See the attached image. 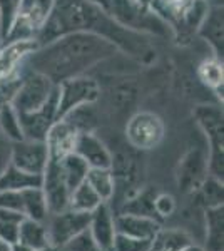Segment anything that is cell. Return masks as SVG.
<instances>
[{
    "label": "cell",
    "instance_id": "obj_44",
    "mask_svg": "<svg viewBox=\"0 0 224 251\" xmlns=\"http://www.w3.org/2000/svg\"><path fill=\"white\" fill-rule=\"evenodd\" d=\"M37 251H57L55 246H47V248H42V250H37Z\"/></svg>",
    "mask_w": 224,
    "mask_h": 251
},
{
    "label": "cell",
    "instance_id": "obj_36",
    "mask_svg": "<svg viewBox=\"0 0 224 251\" xmlns=\"http://www.w3.org/2000/svg\"><path fill=\"white\" fill-rule=\"evenodd\" d=\"M57 251H102V250L94 241L89 229H85V231L79 233L72 240H69L64 246L57 248Z\"/></svg>",
    "mask_w": 224,
    "mask_h": 251
},
{
    "label": "cell",
    "instance_id": "obj_32",
    "mask_svg": "<svg viewBox=\"0 0 224 251\" xmlns=\"http://www.w3.org/2000/svg\"><path fill=\"white\" fill-rule=\"evenodd\" d=\"M67 124H71L77 132H94L97 126V116L94 111V104H87V106H80L71 111L69 114L62 117Z\"/></svg>",
    "mask_w": 224,
    "mask_h": 251
},
{
    "label": "cell",
    "instance_id": "obj_38",
    "mask_svg": "<svg viewBox=\"0 0 224 251\" xmlns=\"http://www.w3.org/2000/svg\"><path fill=\"white\" fill-rule=\"evenodd\" d=\"M0 209H14L22 213L20 191H0Z\"/></svg>",
    "mask_w": 224,
    "mask_h": 251
},
{
    "label": "cell",
    "instance_id": "obj_21",
    "mask_svg": "<svg viewBox=\"0 0 224 251\" xmlns=\"http://www.w3.org/2000/svg\"><path fill=\"white\" fill-rule=\"evenodd\" d=\"M17 241L27 245L28 248H32L34 251L50 246L47 226L44 225V223H40V221L30 220V218H24V220L20 221Z\"/></svg>",
    "mask_w": 224,
    "mask_h": 251
},
{
    "label": "cell",
    "instance_id": "obj_23",
    "mask_svg": "<svg viewBox=\"0 0 224 251\" xmlns=\"http://www.w3.org/2000/svg\"><path fill=\"white\" fill-rule=\"evenodd\" d=\"M20 198H22V213L25 218L44 223L50 216L47 209L46 194H44L42 188L24 189V191H20Z\"/></svg>",
    "mask_w": 224,
    "mask_h": 251
},
{
    "label": "cell",
    "instance_id": "obj_25",
    "mask_svg": "<svg viewBox=\"0 0 224 251\" xmlns=\"http://www.w3.org/2000/svg\"><path fill=\"white\" fill-rule=\"evenodd\" d=\"M59 163H60V169H62V174H64V179H66L71 191L85 181L89 166L82 157H79L75 152H69L67 156L59 159Z\"/></svg>",
    "mask_w": 224,
    "mask_h": 251
},
{
    "label": "cell",
    "instance_id": "obj_15",
    "mask_svg": "<svg viewBox=\"0 0 224 251\" xmlns=\"http://www.w3.org/2000/svg\"><path fill=\"white\" fill-rule=\"evenodd\" d=\"M198 35L213 50V57L221 59L224 54V14L223 5H216L206 10L198 27Z\"/></svg>",
    "mask_w": 224,
    "mask_h": 251
},
{
    "label": "cell",
    "instance_id": "obj_9",
    "mask_svg": "<svg viewBox=\"0 0 224 251\" xmlns=\"http://www.w3.org/2000/svg\"><path fill=\"white\" fill-rule=\"evenodd\" d=\"M49 218H50L47 225L49 241H50V246L60 248L69 240H72L74 236L89 228L91 213H82L67 208L57 214H50Z\"/></svg>",
    "mask_w": 224,
    "mask_h": 251
},
{
    "label": "cell",
    "instance_id": "obj_30",
    "mask_svg": "<svg viewBox=\"0 0 224 251\" xmlns=\"http://www.w3.org/2000/svg\"><path fill=\"white\" fill-rule=\"evenodd\" d=\"M0 134H3L12 143L24 139L19 114L9 100L0 102Z\"/></svg>",
    "mask_w": 224,
    "mask_h": 251
},
{
    "label": "cell",
    "instance_id": "obj_45",
    "mask_svg": "<svg viewBox=\"0 0 224 251\" xmlns=\"http://www.w3.org/2000/svg\"><path fill=\"white\" fill-rule=\"evenodd\" d=\"M139 2H148L149 3V0H139Z\"/></svg>",
    "mask_w": 224,
    "mask_h": 251
},
{
    "label": "cell",
    "instance_id": "obj_39",
    "mask_svg": "<svg viewBox=\"0 0 224 251\" xmlns=\"http://www.w3.org/2000/svg\"><path fill=\"white\" fill-rule=\"evenodd\" d=\"M12 157V141L7 139L3 134H0V174L10 166Z\"/></svg>",
    "mask_w": 224,
    "mask_h": 251
},
{
    "label": "cell",
    "instance_id": "obj_14",
    "mask_svg": "<svg viewBox=\"0 0 224 251\" xmlns=\"http://www.w3.org/2000/svg\"><path fill=\"white\" fill-rule=\"evenodd\" d=\"M74 152L87 163L89 168L111 169L112 152L94 132H80L75 137Z\"/></svg>",
    "mask_w": 224,
    "mask_h": 251
},
{
    "label": "cell",
    "instance_id": "obj_7",
    "mask_svg": "<svg viewBox=\"0 0 224 251\" xmlns=\"http://www.w3.org/2000/svg\"><path fill=\"white\" fill-rule=\"evenodd\" d=\"M54 91L55 84L50 79L35 71H28V74L19 80L9 102L17 111V114H25L42 107Z\"/></svg>",
    "mask_w": 224,
    "mask_h": 251
},
{
    "label": "cell",
    "instance_id": "obj_18",
    "mask_svg": "<svg viewBox=\"0 0 224 251\" xmlns=\"http://www.w3.org/2000/svg\"><path fill=\"white\" fill-rule=\"evenodd\" d=\"M77 134H79V132H77L71 124H67L64 119L55 121L46 137L49 157H50V159H62L69 152H74Z\"/></svg>",
    "mask_w": 224,
    "mask_h": 251
},
{
    "label": "cell",
    "instance_id": "obj_19",
    "mask_svg": "<svg viewBox=\"0 0 224 251\" xmlns=\"http://www.w3.org/2000/svg\"><path fill=\"white\" fill-rule=\"evenodd\" d=\"M156 194H157V191L154 188H144V189L139 188L132 196H129L127 200L122 201L119 213L134 214V216H146V218L157 220L156 213H154V196H156Z\"/></svg>",
    "mask_w": 224,
    "mask_h": 251
},
{
    "label": "cell",
    "instance_id": "obj_10",
    "mask_svg": "<svg viewBox=\"0 0 224 251\" xmlns=\"http://www.w3.org/2000/svg\"><path fill=\"white\" fill-rule=\"evenodd\" d=\"M209 176L207 173V152L201 148H193L181 157L176 169L177 188L184 194H194L202 181Z\"/></svg>",
    "mask_w": 224,
    "mask_h": 251
},
{
    "label": "cell",
    "instance_id": "obj_43",
    "mask_svg": "<svg viewBox=\"0 0 224 251\" xmlns=\"http://www.w3.org/2000/svg\"><path fill=\"white\" fill-rule=\"evenodd\" d=\"M0 251H10V245H7V243L0 241Z\"/></svg>",
    "mask_w": 224,
    "mask_h": 251
},
{
    "label": "cell",
    "instance_id": "obj_13",
    "mask_svg": "<svg viewBox=\"0 0 224 251\" xmlns=\"http://www.w3.org/2000/svg\"><path fill=\"white\" fill-rule=\"evenodd\" d=\"M24 139L46 141L52 124L57 121V86L49 100L37 111L19 114Z\"/></svg>",
    "mask_w": 224,
    "mask_h": 251
},
{
    "label": "cell",
    "instance_id": "obj_42",
    "mask_svg": "<svg viewBox=\"0 0 224 251\" xmlns=\"http://www.w3.org/2000/svg\"><path fill=\"white\" fill-rule=\"evenodd\" d=\"M182 251H206V250L202 248V246H198V245H194V243H193V245H189L187 248H184Z\"/></svg>",
    "mask_w": 224,
    "mask_h": 251
},
{
    "label": "cell",
    "instance_id": "obj_2",
    "mask_svg": "<svg viewBox=\"0 0 224 251\" xmlns=\"http://www.w3.org/2000/svg\"><path fill=\"white\" fill-rule=\"evenodd\" d=\"M109 40L89 32H69L50 42L35 47L28 54L30 71L60 84L67 79L85 75L100 62L117 55Z\"/></svg>",
    "mask_w": 224,
    "mask_h": 251
},
{
    "label": "cell",
    "instance_id": "obj_40",
    "mask_svg": "<svg viewBox=\"0 0 224 251\" xmlns=\"http://www.w3.org/2000/svg\"><path fill=\"white\" fill-rule=\"evenodd\" d=\"M87 2H91V3H94V5H97V7H100V9L105 10V12H109V5H111V0H87Z\"/></svg>",
    "mask_w": 224,
    "mask_h": 251
},
{
    "label": "cell",
    "instance_id": "obj_33",
    "mask_svg": "<svg viewBox=\"0 0 224 251\" xmlns=\"http://www.w3.org/2000/svg\"><path fill=\"white\" fill-rule=\"evenodd\" d=\"M24 214L14 209H0V241L12 245L19 238V225Z\"/></svg>",
    "mask_w": 224,
    "mask_h": 251
},
{
    "label": "cell",
    "instance_id": "obj_4",
    "mask_svg": "<svg viewBox=\"0 0 224 251\" xmlns=\"http://www.w3.org/2000/svg\"><path fill=\"white\" fill-rule=\"evenodd\" d=\"M196 124L206 136L207 151V173L216 179H224V116L223 109L213 104H201L193 111Z\"/></svg>",
    "mask_w": 224,
    "mask_h": 251
},
{
    "label": "cell",
    "instance_id": "obj_3",
    "mask_svg": "<svg viewBox=\"0 0 224 251\" xmlns=\"http://www.w3.org/2000/svg\"><path fill=\"white\" fill-rule=\"evenodd\" d=\"M109 14L125 29L149 37H168L173 27L148 2L139 0H111Z\"/></svg>",
    "mask_w": 224,
    "mask_h": 251
},
{
    "label": "cell",
    "instance_id": "obj_1",
    "mask_svg": "<svg viewBox=\"0 0 224 251\" xmlns=\"http://www.w3.org/2000/svg\"><path fill=\"white\" fill-rule=\"evenodd\" d=\"M69 32H89L112 44L122 54L141 64L156 60V47L149 35L122 27L109 12L87 0H55L52 14L35 37V47L50 42Z\"/></svg>",
    "mask_w": 224,
    "mask_h": 251
},
{
    "label": "cell",
    "instance_id": "obj_5",
    "mask_svg": "<svg viewBox=\"0 0 224 251\" xmlns=\"http://www.w3.org/2000/svg\"><path fill=\"white\" fill-rule=\"evenodd\" d=\"M55 0H20L14 25L10 29V42H34L39 30L52 14ZM35 44V42H34Z\"/></svg>",
    "mask_w": 224,
    "mask_h": 251
},
{
    "label": "cell",
    "instance_id": "obj_11",
    "mask_svg": "<svg viewBox=\"0 0 224 251\" xmlns=\"http://www.w3.org/2000/svg\"><path fill=\"white\" fill-rule=\"evenodd\" d=\"M49 163V149L46 141H28L22 139L12 143L10 164L20 171L42 176Z\"/></svg>",
    "mask_w": 224,
    "mask_h": 251
},
{
    "label": "cell",
    "instance_id": "obj_22",
    "mask_svg": "<svg viewBox=\"0 0 224 251\" xmlns=\"http://www.w3.org/2000/svg\"><path fill=\"white\" fill-rule=\"evenodd\" d=\"M40 186H42V176L20 171L12 164L0 174V191H24L27 188H40Z\"/></svg>",
    "mask_w": 224,
    "mask_h": 251
},
{
    "label": "cell",
    "instance_id": "obj_20",
    "mask_svg": "<svg viewBox=\"0 0 224 251\" xmlns=\"http://www.w3.org/2000/svg\"><path fill=\"white\" fill-rule=\"evenodd\" d=\"M206 213V251L224 250V206L207 208Z\"/></svg>",
    "mask_w": 224,
    "mask_h": 251
},
{
    "label": "cell",
    "instance_id": "obj_29",
    "mask_svg": "<svg viewBox=\"0 0 224 251\" xmlns=\"http://www.w3.org/2000/svg\"><path fill=\"white\" fill-rule=\"evenodd\" d=\"M100 203H104V201L97 196V193L85 181L72 189L71 198H69V208L82 213H92Z\"/></svg>",
    "mask_w": 224,
    "mask_h": 251
},
{
    "label": "cell",
    "instance_id": "obj_27",
    "mask_svg": "<svg viewBox=\"0 0 224 251\" xmlns=\"http://www.w3.org/2000/svg\"><path fill=\"white\" fill-rule=\"evenodd\" d=\"M85 183L97 193V196L104 203H109L114 198V177L111 169L89 168L87 176H85Z\"/></svg>",
    "mask_w": 224,
    "mask_h": 251
},
{
    "label": "cell",
    "instance_id": "obj_26",
    "mask_svg": "<svg viewBox=\"0 0 224 251\" xmlns=\"http://www.w3.org/2000/svg\"><path fill=\"white\" fill-rule=\"evenodd\" d=\"M198 79L201 80L206 87L214 91L223 100V96L219 94V91L223 92V60L221 59L209 57V59L202 60L198 67Z\"/></svg>",
    "mask_w": 224,
    "mask_h": 251
},
{
    "label": "cell",
    "instance_id": "obj_17",
    "mask_svg": "<svg viewBox=\"0 0 224 251\" xmlns=\"http://www.w3.org/2000/svg\"><path fill=\"white\" fill-rule=\"evenodd\" d=\"M116 223V231L127 234L132 238H141V240L152 241L156 238L159 229L162 228L161 221L152 220V218L146 216H134V214H122L117 213L114 216Z\"/></svg>",
    "mask_w": 224,
    "mask_h": 251
},
{
    "label": "cell",
    "instance_id": "obj_34",
    "mask_svg": "<svg viewBox=\"0 0 224 251\" xmlns=\"http://www.w3.org/2000/svg\"><path fill=\"white\" fill-rule=\"evenodd\" d=\"M20 0H0V40L9 37Z\"/></svg>",
    "mask_w": 224,
    "mask_h": 251
},
{
    "label": "cell",
    "instance_id": "obj_35",
    "mask_svg": "<svg viewBox=\"0 0 224 251\" xmlns=\"http://www.w3.org/2000/svg\"><path fill=\"white\" fill-rule=\"evenodd\" d=\"M150 250H152V241L132 238L122 233H116V238H114L112 248H111V251H150Z\"/></svg>",
    "mask_w": 224,
    "mask_h": 251
},
{
    "label": "cell",
    "instance_id": "obj_6",
    "mask_svg": "<svg viewBox=\"0 0 224 251\" xmlns=\"http://www.w3.org/2000/svg\"><path fill=\"white\" fill-rule=\"evenodd\" d=\"M127 144L136 151L157 148L166 136V124L161 116L150 111H139L129 117L124 129Z\"/></svg>",
    "mask_w": 224,
    "mask_h": 251
},
{
    "label": "cell",
    "instance_id": "obj_8",
    "mask_svg": "<svg viewBox=\"0 0 224 251\" xmlns=\"http://www.w3.org/2000/svg\"><path fill=\"white\" fill-rule=\"evenodd\" d=\"M99 97L100 84L89 75H79L57 84V121L77 107L96 104Z\"/></svg>",
    "mask_w": 224,
    "mask_h": 251
},
{
    "label": "cell",
    "instance_id": "obj_41",
    "mask_svg": "<svg viewBox=\"0 0 224 251\" xmlns=\"http://www.w3.org/2000/svg\"><path fill=\"white\" fill-rule=\"evenodd\" d=\"M10 251H34V250L28 248V246L24 245V243L15 241V243H12V245H10Z\"/></svg>",
    "mask_w": 224,
    "mask_h": 251
},
{
    "label": "cell",
    "instance_id": "obj_12",
    "mask_svg": "<svg viewBox=\"0 0 224 251\" xmlns=\"http://www.w3.org/2000/svg\"><path fill=\"white\" fill-rule=\"evenodd\" d=\"M42 191L46 194L49 214H57L69 208V198H71V189L64 179L62 169H60L59 159H50L46 171L42 174Z\"/></svg>",
    "mask_w": 224,
    "mask_h": 251
},
{
    "label": "cell",
    "instance_id": "obj_16",
    "mask_svg": "<svg viewBox=\"0 0 224 251\" xmlns=\"http://www.w3.org/2000/svg\"><path fill=\"white\" fill-rule=\"evenodd\" d=\"M114 211L109 203H100L91 213L89 220V233L94 238V241L99 245L102 251H111L112 241L116 238V223H114Z\"/></svg>",
    "mask_w": 224,
    "mask_h": 251
},
{
    "label": "cell",
    "instance_id": "obj_37",
    "mask_svg": "<svg viewBox=\"0 0 224 251\" xmlns=\"http://www.w3.org/2000/svg\"><path fill=\"white\" fill-rule=\"evenodd\" d=\"M174 211H176V198L173 194L157 193L154 196V213H156L159 221L173 216Z\"/></svg>",
    "mask_w": 224,
    "mask_h": 251
},
{
    "label": "cell",
    "instance_id": "obj_31",
    "mask_svg": "<svg viewBox=\"0 0 224 251\" xmlns=\"http://www.w3.org/2000/svg\"><path fill=\"white\" fill-rule=\"evenodd\" d=\"M137 94H139V89L134 80H121L116 86L111 87L109 92V100H111V106L117 111H125L136 102Z\"/></svg>",
    "mask_w": 224,
    "mask_h": 251
},
{
    "label": "cell",
    "instance_id": "obj_28",
    "mask_svg": "<svg viewBox=\"0 0 224 251\" xmlns=\"http://www.w3.org/2000/svg\"><path fill=\"white\" fill-rule=\"evenodd\" d=\"M194 194L198 196V203L204 209L218 208V206H223L224 184H223V181L216 179L213 176H207Z\"/></svg>",
    "mask_w": 224,
    "mask_h": 251
},
{
    "label": "cell",
    "instance_id": "obj_24",
    "mask_svg": "<svg viewBox=\"0 0 224 251\" xmlns=\"http://www.w3.org/2000/svg\"><path fill=\"white\" fill-rule=\"evenodd\" d=\"M193 245V238L181 228H161L152 240L150 251H182Z\"/></svg>",
    "mask_w": 224,
    "mask_h": 251
}]
</instances>
